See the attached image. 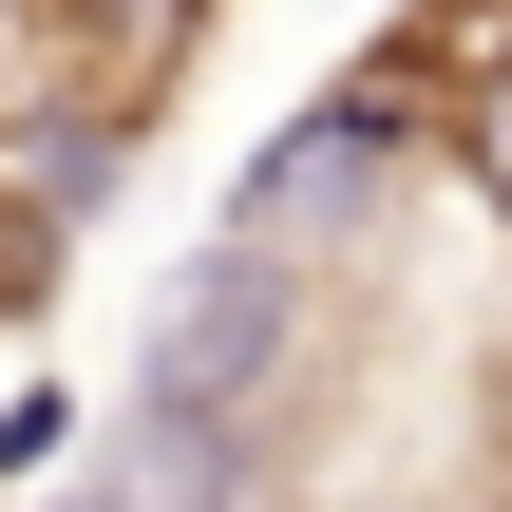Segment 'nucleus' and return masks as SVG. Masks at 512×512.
Here are the masks:
<instances>
[{"mask_svg": "<svg viewBox=\"0 0 512 512\" xmlns=\"http://www.w3.org/2000/svg\"><path fill=\"white\" fill-rule=\"evenodd\" d=\"M285 361H304V266L285 247H209L171 304H152V361H133V418H190V437H247L266 399H285Z\"/></svg>", "mask_w": 512, "mask_h": 512, "instance_id": "obj_2", "label": "nucleus"}, {"mask_svg": "<svg viewBox=\"0 0 512 512\" xmlns=\"http://www.w3.org/2000/svg\"><path fill=\"white\" fill-rule=\"evenodd\" d=\"M0 19H19V38H38V57H57V76H76V57H95V38H114V19H133V0H0Z\"/></svg>", "mask_w": 512, "mask_h": 512, "instance_id": "obj_4", "label": "nucleus"}, {"mask_svg": "<svg viewBox=\"0 0 512 512\" xmlns=\"http://www.w3.org/2000/svg\"><path fill=\"white\" fill-rule=\"evenodd\" d=\"M95 512H247V437H190V418H133V437H95Z\"/></svg>", "mask_w": 512, "mask_h": 512, "instance_id": "obj_3", "label": "nucleus"}, {"mask_svg": "<svg viewBox=\"0 0 512 512\" xmlns=\"http://www.w3.org/2000/svg\"><path fill=\"white\" fill-rule=\"evenodd\" d=\"M323 114H342L361 152H399V171L437 152V171L512 228V0H399V19L342 57Z\"/></svg>", "mask_w": 512, "mask_h": 512, "instance_id": "obj_1", "label": "nucleus"}, {"mask_svg": "<svg viewBox=\"0 0 512 512\" xmlns=\"http://www.w3.org/2000/svg\"><path fill=\"white\" fill-rule=\"evenodd\" d=\"M57 512H95V494H57Z\"/></svg>", "mask_w": 512, "mask_h": 512, "instance_id": "obj_5", "label": "nucleus"}]
</instances>
